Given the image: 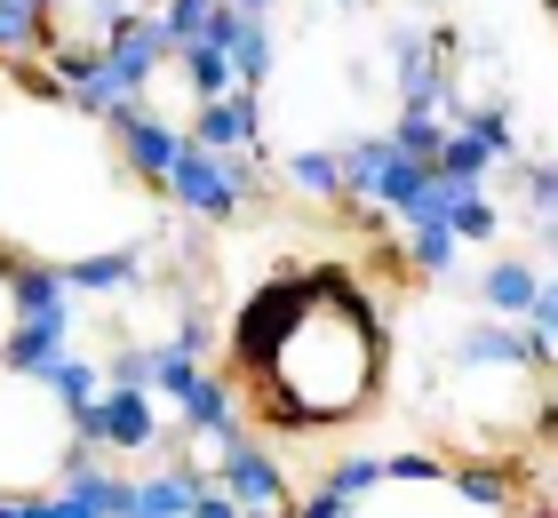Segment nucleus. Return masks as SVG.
Returning <instances> with one entry per match:
<instances>
[{"instance_id": "obj_1", "label": "nucleus", "mask_w": 558, "mask_h": 518, "mask_svg": "<svg viewBox=\"0 0 558 518\" xmlns=\"http://www.w3.org/2000/svg\"><path fill=\"white\" fill-rule=\"evenodd\" d=\"M384 375H391V335H384L375 296L351 272L319 264L295 327L232 383L247 391L256 423L271 431H343L384 399Z\"/></svg>"}, {"instance_id": "obj_2", "label": "nucleus", "mask_w": 558, "mask_h": 518, "mask_svg": "<svg viewBox=\"0 0 558 518\" xmlns=\"http://www.w3.org/2000/svg\"><path fill=\"white\" fill-rule=\"evenodd\" d=\"M264 184H271V168H247V160H223V152L184 144L175 176L160 184V207H168L175 224H192V231H223V224H247V216H256Z\"/></svg>"}, {"instance_id": "obj_3", "label": "nucleus", "mask_w": 558, "mask_h": 518, "mask_svg": "<svg viewBox=\"0 0 558 518\" xmlns=\"http://www.w3.org/2000/svg\"><path fill=\"white\" fill-rule=\"evenodd\" d=\"M216 486H223L240 510H279V518H295V503H303V486L288 479V462H279L271 438H247V447L216 471Z\"/></svg>"}, {"instance_id": "obj_4", "label": "nucleus", "mask_w": 558, "mask_h": 518, "mask_svg": "<svg viewBox=\"0 0 558 518\" xmlns=\"http://www.w3.org/2000/svg\"><path fill=\"white\" fill-rule=\"evenodd\" d=\"M271 184H288L303 207H351L343 144H279L271 152Z\"/></svg>"}, {"instance_id": "obj_5", "label": "nucleus", "mask_w": 558, "mask_h": 518, "mask_svg": "<svg viewBox=\"0 0 558 518\" xmlns=\"http://www.w3.org/2000/svg\"><path fill=\"white\" fill-rule=\"evenodd\" d=\"M199 486H208L199 462L160 455V462H144V471H129V503H120V518H192Z\"/></svg>"}, {"instance_id": "obj_6", "label": "nucleus", "mask_w": 558, "mask_h": 518, "mask_svg": "<svg viewBox=\"0 0 558 518\" xmlns=\"http://www.w3.org/2000/svg\"><path fill=\"white\" fill-rule=\"evenodd\" d=\"M543 264L535 255H487V264L471 272V296H478V311H487V320H535V296H543Z\"/></svg>"}, {"instance_id": "obj_7", "label": "nucleus", "mask_w": 558, "mask_h": 518, "mask_svg": "<svg viewBox=\"0 0 558 518\" xmlns=\"http://www.w3.org/2000/svg\"><path fill=\"white\" fill-rule=\"evenodd\" d=\"M526 327H535V344H543V359L558 368V272L543 279V296H535V320H526Z\"/></svg>"}, {"instance_id": "obj_8", "label": "nucleus", "mask_w": 558, "mask_h": 518, "mask_svg": "<svg viewBox=\"0 0 558 518\" xmlns=\"http://www.w3.org/2000/svg\"><path fill=\"white\" fill-rule=\"evenodd\" d=\"M192 518H247V510H240V503H232V495H223V486L208 479V486H199V503H192Z\"/></svg>"}, {"instance_id": "obj_9", "label": "nucleus", "mask_w": 558, "mask_h": 518, "mask_svg": "<svg viewBox=\"0 0 558 518\" xmlns=\"http://www.w3.org/2000/svg\"><path fill=\"white\" fill-rule=\"evenodd\" d=\"M327 16H360V9H375V0H319Z\"/></svg>"}, {"instance_id": "obj_10", "label": "nucleus", "mask_w": 558, "mask_h": 518, "mask_svg": "<svg viewBox=\"0 0 558 518\" xmlns=\"http://www.w3.org/2000/svg\"><path fill=\"white\" fill-rule=\"evenodd\" d=\"M550 423H558V368H550Z\"/></svg>"}]
</instances>
